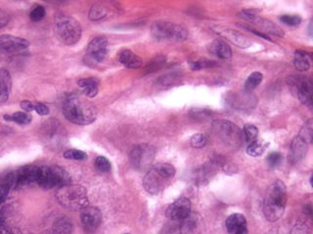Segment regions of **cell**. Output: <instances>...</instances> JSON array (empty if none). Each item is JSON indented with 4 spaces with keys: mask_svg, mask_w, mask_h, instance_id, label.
<instances>
[{
    "mask_svg": "<svg viewBox=\"0 0 313 234\" xmlns=\"http://www.w3.org/2000/svg\"><path fill=\"white\" fill-rule=\"evenodd\" d=\"M81 224L86 232H94L101 224V211L96 207H89L81 210Z\"/></svg>",
    "mask_w": 313,
    "mask_h": 234,
    "instance_id": "obj_11",
    "label": "cell"
},
{
    "mask_svg": "<svg viewBox=\"0 0 313 234\" xmlns=\"http://www.w3.org/2000/svg\"><path fill=\"white\" fill-rule=\"evenodd\" d=\"M78 84L86 97L94 98L97 96L99 81L96 78H83L79 80Z\"/></svg>",
    "mask_w": 313,
    "mask_h": 234,
    "instance_id": "obj_22",
    "label": "cell"
},
{
    "mask_svg": "<svg viewBox=\"0 0 313 234\" xmlns=\"http://www.w3.org/2000/svg\"><path fill=\"white\" fill-rule=\"evenodd\" d=\"M307 143H305L300 136L293 138L291 145V159L293 163L301 161L306 154Z\"/></svg>",
    "mask_w": 313,
    "mask_h": 234,
    "instance_id": "obj_20",
    "label": "cell"
},
{
    "mask_svg": "<svg viewBox=\"0 0 313 234\" xmlns=\"http://www.w3.org/2000/svg\"><path fill=\"white\" fill-rule=\"evenodd\" d=\"M56 196L63 207L71 211L82 210L89 204L86 189L81 185L70 184L62 186L58 188Z\"/></svg>",
    "mask_w": 313,
    "mask_h": 234,
    "instance_id": "obj_3",
    "label": "cell"
},
{
    "mask_svg": "<svg viewBox=\"0 0 313 234\" xmlns=\"http://www.w3.org/2000/svg\"><path fill=\"white\" fill-rule=\"evenodd\" d=\"M21 107H22V109H24L26 112H30V111L34 109V104L30 103V101H23V102L21 103Z\"/></svg>",
    "mask_w": 313,
    "mask_h": 234,
    "instance_id": "obj_45",
    "label": "cell"
},
{
    "mask_svg": "<svg viewBox=\"0 0 313 234\" xmlns=\"http://www.w3.org/2000/svg\"><path fill=\"white\" fill-rule=\"evenodd\" d=\"M119 61L125 68L136 69L142 66V59L131 50H123L119 56Z\"/></svg>",
    "mask_w": 313,
    "mask_h": 234,
    "instance_id": "obj_21",
    "label": "cell"
},
{
    "mask_svg": "<svg viewBox=\"0 0 313 234\" xmlns=\"http://www.w3.org/2000/svg\"><path fill=\"white\" fill-rule=\"evenodd\" d=\"M263 75L259 72V71H254L249 77L247 78L246 82H245V91L248 93L253 92L255 88L263 82Z\"/></svg>",
    "mask_w": 313,
    "mask_h": 234,
    "instance_id": "obj_29",
    "label": "cell"
},
{
    "mask_svg": "<svg viewBox=\"0 0 313 234\" xmlns=\"http://www.w3.org/2000/svg\"><path fill=\"white\" fill-rule=\"evenodd\" d=\"M94 166L100 173H109L112 169L111 162L104 156H98L95 159Z\"/></svg>",
    "mask_w": 313,
    "mask_h": 234,
    "instance_id": "obj_33",
    "label": "cell"
},
{
    "mask_svg": "<svg viewBox=\"0 0 313 234\" xmlns=\"http://www.w3.org/2000/svg\"><path fill=\"white\" fill-rule=\"evenodd\" d=\"M191 214V202L188 198L180 197L176 199L167 209L165 216L172 221H183Z\"/></svg>",
    "mask_w": 313,
    "mask_h": 234,
    "instance_id": "obj_10",
    "label": "cell"
},
{
    "mask_svg": "<svg viewBox=\"0 0 313 234\" xmlns=\"http://www.w3.org/2000/svg\"><path fill=\"white\" fill-rule=\"evenodd\" d=\"M9 191H10L9 188L0 185V204L4 202V200L6 199V197H7V195L9 193Z\"/></svg>",
    "mask_w": 313,
    "mask_h": 234,
    "instance_id": "obj_46",
    "label": "cell"
},
{
    "mask_svg": "<svg viewBox=\"0 0 313 234\" xmlns=\"http://www.w3.org/2000/svg\"><path fill=\"white\" fill-rule=\"evenodd\" d=\"M46 15V12L43 6H36L34 7L33 9L31 10L30 14V18L32 22H40L41 20L43 19Z\"/></svg>",
    "mask_w": 313,
    "mask_h": 234,
    "instance_id": "obj_40",
    "label": "cell"
},
{
    "mask_svg": "<svg viewBox=\"0 0 313 234\" xmlns=\"http://www.w3.org/2000/svg\"><path fill=\"white\" fill-rule=\"evenodd\" d=\"M156 154L153 146L142 144L134 146L130 154V161L132 165L137 170H145L151 165Z\"/></svg>",
    "mask_w": 313,
    "mask_h": 234,
    "instance_id": "obj_7",
    "label": "cell"
},
{
    "mask_svg": "<svg viewBox=\"0 0 313 234\" xmlns=\"http://www.w3.org/2000/svg\"><path fill=\"white\" fill-rule=\"evenodd\" d=\"M73 225L68 218L58 219L51 228V234H71Z\"/></svg>",
    "mask_w": 313,
    "mask_h": 234,
    "instance_id": "obj_26",
    "label": "cell"
},
{
    "mask_svg": "<svg viewBox=\"0 0 313 234\" xmlns=\"http://www.w3.org/2000/svg\"><path fill=\"white\" fill-rule=\"evenodd\" d=\"M215 32L218 33L223 38L227 39L234 45H236L239 48H248L252 45V40L244 34L242 32H239L237 30L230 29H223V28H216L214 29Z\"/></svg>",
    "mask_w": 313,
    "mask_h": 234,
    "instance_id": "obj_15",
    "label": "cell"
},
{
    "mask_svg": "<svg viewBox=\"0 0 313 234\" xmlns=\"http://www.w3.org/2000/svg\"><path fill=\"white\" fill-rule=\"evenodd\" d=\"M36 184L43 189H50L54 187L51 167H47V166L40 167L38 179H36Z\"/></svg>",
    "mask_w": 313,
    "mask_h": 234,
    "instance_id": "obj_24",
    "label": "cell"
},
{
    "mask_svg": "<svg viewBox=\"0 0 313 234\" xmlns=\"http://www.w3.org/2000/svg\"><path fill=\"white\" fill-rule=\"evenodd\" d=\"M267 165L271 168H277L283 163V155L280 152H271L266 158Z\"/></svg>",
    "mask_w": 313,
    "mask_h": 234,
    "instance_id": "obj_36",
    "label": "cell"
},
{
    "mask_svg": "<svg viewBox=\"0 0 313 234\" xmlns=\"http://www.w3.org/2000/svg\"><path fill=\"white\" fill-rule=\"evenodd\" d=\"M311 211H312V210H311V206H310V205H307V206L305 207V211H304V212L311 216Z\"/></svg>",
    "mask_w": 313,
    "mask_h": 234,
    "instance_id": "obj_47",
    "label": "cell"
},
{
    "mask_svg": "<svg viewBox=\"0 0 313 234\" xmlns=\"http://www.w3.org/2000/svg\"><path fill=\"white\" fill-rule=\"evenodd\" d=\"M215 62H212V61H209V60H204V61H198V62H195L193 63L191 68L193 70H199V69H202L205 68H211L215 66Z\"/></svg>",
    "mask_w": 313,
    "mask_h": 234,
    "instance_id": "obj_41",
    "label": "cell"
},
{
    "mask_svg": "<svg viewBox=\"0 0 313 234\" xmlns=\"http://www.w3.org/2000/svg\"><path fill=\"white\" fill-rule=\"evenodd\" d=\"M0 234H21V232L18 229L12 228L10 226L6 225L3 222L0 224Z\"/></svg>",
    "mask_w": 313,
    "mask_h": 234,
    "instance_id": "obj_43",
    "label": "cell"
},
{
    "mask_svg": "<svg viewBox=\"0 0 313 234\" xmlns=\"http://www.w3.org/2000/svg\"><path fill=\"white\" fill-rule=\"evenodd\" d=\"M125 234H131V233H125Z\"/></svg>",
    "mask_w": 313,
    "mask_h": 234,
    "instance_id": "obj_48",
    "label": "cell"
},
{
    "mask_svg": "<svg viewBox=\"0 0 313 234\" xmlns=\"http://www.w3.org/2000/svg\"><path fill=\"white\" fill-rule=\"evenodd\" d=\"M169 180L160 175L154 168L150 170L143 180V186L145 190L152 195H158L165 187Z\"/></svg>",
    "mask_w": 313,
    "mask_h": 234,
    "instance_id": "obj_14",
    "label": "cell"
},
{
    "mask_svg": "<svg viewBox=\"0 0 313 234\" xmlns=\"http://www.w3.org/2000/svg\"><path fill=\"white\" fill-rule=\"evenodd\" d=\"M40 167L35 165H27L22 167L16 173V187H23L36 183Z\"/></svg>",
    "mask_w": 313,
    "mask_h": 234,
    "instance_id": "obj_16",
    "label": "cell"
},
{
    "mask_svg": "<svg viewBox=\"0 0 313 234\" xmlns=\"http://www.w3.org/2000/svg\"><path fill=\"white\" fill-rule=\"evenodd\" d=\"M55 32L58 39L65 45L71 46L81 40V25L70 16H61L56 19Z\"/></svg>",
    "mask_w": 313,
    "mask_h": 234,
    "instance_id": "obj_4",
    "label": "cell"
},
{
    "mask_svg": "<svg viewBox=\"0 0 313 234\" xmlns=\"http://www.w3.org/2000/svg\"><path fill=\"white\" fill-rule=\"evenodd\" d=\"M216 132L218 136H220L226 144L237 145L243 139V135L240 133L238 127L235 126L229 121H220L217 122Z\"/></svg>",
    "mask_w": 313,
    "mask_h": 234,
    "instance_id": "obj_12",
    "label": "cell"
},
{
    "mask_svg": "<svg viewBox=\"0 0 313 234\" xmlns=\"http://www.w3.org/2000/svg\"><path fill=\"white\" fill-rule=\"evenodd\" d=\"M64 157L70 160H84L87 158V154L79 149H68L64 152Z\"/></svg>",
    "mask_w": 313,
    "mask_h": 234,
    "instance_id": "obj_37",
    "label": "cell"
},
{
    "mask_svg": "<svg viewBox=\"0 0 313 234\" xmlns=\"http://www.w3.org/2000/svg\"><path fill=\"white\" fill-rule=\"evenodd\" d=\"M225 226L229 234H248V223L244 215H230L226 220Z\"/></svg>",
    "mask_w": 313,
    "mask_h": 234,
    "instance_id": "obj_17",
    "label": "cell"
},
{
    "mask_svg": "<svg viewBox=\"0 0 313 234\" xmlns=\"http://www.w3.org/2000/svg\"><path fill=\"white\" fill-rule=\"evenodd\" d=\"M30 43L27 39L18 37L11 34H3L0 36V52L5 54L21 53L29 48Z\"/></svg>",
    "mask_w": 313,
    "mask_h": 234,
    "instance_id": "obj_8",
    "label": "cell"
},
{
    "mask_svg": "<svg viewBox=\"0 0 313 234\" xmlns=\"http://www.w3.org/2000/svg\"><path fill=\"white\" fill-rule=\"evenodd\" d=\"M107 15V10L101 5H94L89 11V19L92 21H99L105 18Z\"/></svg>",
    "mask_w": 313,
    "mask_h": 234,
    "instance_id": "obj_35",
    "label": "cell"
},
{
    "mask_svg": "<svg viewBox=\"0 0 313 234\" xmlns=\"http://www.w3.org/2000/svg\"><path fill=\"white\" fill-rule=\"evenodd\" d=\"M293 66L300 71H307L310 68L309 56L303 51H297L294 53Z\"/></svg>",
    "mask_w": 313,
    "mask_h": 234,
    "instance_id": "obj_27",
    "label": "cell"
},
{
    "mask_svg": "<svg viewBox=\"0 0 313 234\" xmlns=\"http://www.w3.org/2000/svg\"><path fill=\"white\" fill-rule=\"evenodd\" d=\"M4 119L7 120V121L15 122V123L20 124V125H27V124L30 123L31 116L30 114H28L27 112L18 111V112L13 113L12 115H4Z\"/></svg>",
    "mask_w": 313,
    "mask_h": 234,
    "instance_id": "obj_30",
    "label": "cell"
},
{
    "mask_svg": "<svg viewBox=\"0 0 313 234\" xmlns=\"http://www.w3.org/2000/svg\"><path fill=\"white\" fill-rule=\"evenodd\" d=\"M152 36L158 41L181 42L188 37V31L180 25L170 22H156L152 25Z\"/></svg>",
    "mask_w": 313,
    "mask_h": 234,
    "instance_id": "obj_5",
    "label": "cell"
},
{
    "mask_svg": "<svg viewBox=\"0 0 313 234\" xmlns=\"http://www.w3.org/2000/svg\"><path fill=\"white\" fill-rule=\"evenodd\" d=\"M108 53V41L105 37H96L92 39L87 46L86 55L92 62L98 64L102 63Z\"/></svg>",
    "mask_w": 313,
    "mask_h": 234,
    "instance_id": "obj_13",
    "label": "cell"
},
{
    "mask_svg": "<svg viewBox=\"0 0 313 234\" xmlns=\"http://www.w3.org/2000/svg\"><path fill=\"white\" fill-rule=\"evenodd\" d=\"M65 117L77 125H89L97 118V110L91 103L79 97L68 99L63 107Z\"/></svg>",
    "mask_w": 313,
    "mask_h": 234,
    "instance_id": "obj_2",
    "label": "cell"
},
{
    "mask_svg": "<svg viewBox=\"0 0 313 234\" xmlns=\"http://www.w3.org/2000/svg\"><path fill=\"white\" fill-rule=\"evenodd\" d=\"M287 186L278 180L269 187L263 203V214L267 221L274 223L279 221L287 205Z\"/></svg>",
    "mask_w": 313,
    "mask_h": 234,
    "instance_id": "obj_1",
    "label": "cell"
},
{
    "mask_svg": "<svg viewBox=\"0 0 313 234\" xmlns=\"http://www.w3.org/2000/svg\"><path fill=\"white\" fill-rule=\"evenodd\" d=\"M208 140L202 134H195L190 139V145L195 148H202L207 145Z\"/></svg>",
    "mask_w": 313,
    "mask_h": 234,
    "instance_id": "obj_39",
    "label": "cell"
},
{
    "mask_svg": "<svg viewBox=\"0 0 313 234\" xmlns=\"http://www.w3.org/2000/svg\"><path fill=\"white\" fill-rule=\"evenodd\" d=\"M51 171H52L54 187L60 188L62 186L71 184V177L65 169L58 166H53L51 167Z\"/></svg>",
    "mask_w": 313,
    "mask_h": 234,
    "instance_id": "obj_23",
    "label": "cell"
},
{
    "mask_svg": "<svg viewBox=\"0 0 313 234\" xmlns=\"http://www.w3.org/2000/svg\"><path fill=\"white\" fill-rule=\"evenodd\" d=\"M12 79L5 68H0V103H5L10 96Z\"/></svg>",
    "mask_w": 313,
    "mask_h": 234,
    "instance_id": "obj_19",
    "label": "cell"
},
{
    "mask_svg": "<svg viewBox=\"0 0 313 234\" xmlns=\"http://www.w3.org/2000/svg\"><path fill=\"white\" fill-rule=\"evenodd\" d=\"M34 110L41 116H45V115L49 114V108L41 103L34 104Z\"/></svg>",
    "mask_w": 313,
    "mask_h": 234,
    "instance_id": "obj_42",
    "label": "cell"
},
{
    "mask_svg": "<svg viewBox=\"0 0 313 234\" xmlns=\"http://www.w3.org/2000/svg\"><path fill=\"white\" fill-rule=\"evenodd\" d=\"M240 17L243 19L247 20L250 23H253L255 26H257L260 29H263V32H267V33H271L278 37H283L284 31L283 29L279 28L277 25H275L271 21L269 20L263 19L261 18L260 16H256L253 13L244 11L240 14Z\"/></svg>",
    "mask_w": 313,
    "mask_h": 234,
    "instance_id": "obj_9",
    "label": "cell"
},
{
    "mask_svg": "<svg viewBox=\"0 0 313 234\" xmlns=\"http://www.w3.org/2000/svg\"><path fill=\"white\" fill-rule=\"evenodd\" d=\"M243 139L247 143H252L254 140L257 139L259 136V129L257 127L254 126L253 124H246L244 127V131L242 133Z\"/></svg>",
    "mask_w": 313,
    "mask_h": 234,
    "instance_id": "obj_32",
    "label": "cell"
},
{
    "mask_svg": "<svg viewBox=\"0 0 313 234\" xmlns=\"http://www.w3.org/2000/svg\"><path fill=\"white\" fill-rule=\"evenodd\" d=\"M312 120L309 119L307 122L304 123V125H303V128H302L301 133H300L299 136H301L305 143L309 144V143H311V141H312Z\"/></svg>",
    "mask_w": 313,
    "mask_h": 234,
    "instance_id": "obj_34",
    "label": "cell"
},
{
    "mask_svg": "<svg viewBox=\"0 0 313 234\" xmlns=\"http://www.w3.org/2000/svg\"><path fill=\"white\" fill-rule=\"evenodd\" d=\"M181 227H180V231L182 234H193L195 232L198 222L199 220L194 216L190 214L186 219H184L181 221Z\"/></svg>",
    "mask_w": 313,
    "mask_h": 234,
    "instance_id": "obj_28",
    "label": "cell"
},
{
    "mask_svg": "<svg viewBox=\"0 0 313 234\" xmlns=\"http://www.w3.org/2000/svg\"><path fill=\"white\" fill-rule=\"evenodd\" d=\"M9 20H10L9 14L6 11L0 8V29L5 27L8 24Z\"/></svg>",
    "mask_w": 313,
    "mask_h": 234,
    "instance_id": "obj_44",
    "label": "cell"
},
{
    "mask_svg": "<svg viewBox=\"0 0 313 234\" xmlns=\"http://www.w3.org/2000/svg\"><path fill=\"white\" fill-rule=\"evenodd\" d=\"M280 21L290 27H298L302 24V18L299 15H282Z\"/></svg>",
    "mask_w": 313,
    "mask_h": 234,
    "instance_id": "obj_38",
    "label": "cell"
},
{
    "mask_svg": "<svg viewBox=\"0 0 313 234\" xmlns=\"http://www.w3.org/2000/svg\"><path fill=\"white\" fill-rule=\"evenodd\" d=\"M269 146V143L263 139H256L247 148V153L252 157H259L263 155Z\"/></svg>",
    "mask_w": 313,
    "mask_h": 234,
    "instance_id": "obj_25",
    "label": "cell"
},
{
    "mask_svg": "<svg viewBox=\"0 0 313 234\" xmlns=\"http://www.w3.org/2000/svg\"><path fill=\"white\" fill-rule=\"evenodd\" d=\"M154 169L160 174L162 175L164 179L167 180H172V178L175 176L176 170L173 166L169 164V163H160L154 167Z\"/></svg>",
    "mask_w": 313,
    "mask_h": 234,
    "instance_id": "obj_31",
    "label": "cell"
},
{
    "mask_svg": "<svg viewBox=\"0 0 313 234\" xmlns=\"http://www.w3.org/2000/svg\"><path fill=\"white\" fill-rule=\"evenodd\" d=\"M287 83L293 95L298 98L303 105L311 107L312 104V83L308 78L303 76H290Z\"/></svg>",
    "mask_w": 313,
    "mask_h": 234,
    "instance_id": "obj_6",
    "label": "cell"
},
{
    "mask_svg": "<svg viewBox=\"0 0 313 234\" xmlns=\"http://www.w3.org/2000/svg\"><path fill=\"white\" fill-rule=\"evenodd\" d=\"M209 52L222 60H228L232 56V50L229 45L220 39L212 41L209 46Z\"/></svg>",
    "mask_w": 313,
    "mask_h": 234,
    "instance_id": "obj_18",
    "label": "cell"
}]
</instances>
